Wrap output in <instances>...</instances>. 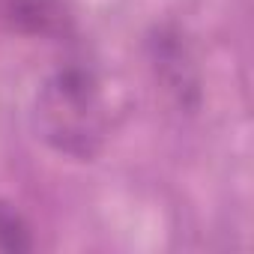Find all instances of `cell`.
<instances>
[{
    "label": "cell",
    "mask_w": 254,
    "mask_h": 254,
    "mask_svg": "<svg viewBox=\"0 0 254 254\" xmlns=\"http://www.w3.org/2000/svg\"><path fill=\"white\" fill-rule=\"evenodd\" d=\"M0 27L27 39H66L75 18L66 0H0Z\"/></svg>",
    "instance_id": "obj_3"
},
{
    "label": "cell",
    "mask_w": 254,
    "mask_h": 254,
    "mask_svg": "<svg viewBox=\"0 0 254 254\" xmlns=\"http://www.w3.org/2000/svg\"><path fill=\"white\" fill-rule=\"evenodd\" d=\"M33 248H36V236H33L30 218L15 203L0 200V251L21 254V251H33Z\"/></svg>",
    "instance_id": "obj_4"
},
{
    "label": "cell",
    "mask_w": 254,
    "mask_h": 254,
    "mask_svg": "<svg viewBox=\"0 0 254 254\" xmlns=\"http://www.w3.org/2000/svg\"><path fill=\"white\" fill-rule=\"evenodd\" d=\"M36 138L63 159L93 162L108 141V105L102 81L87 63L57 66L33 99Z\"/></svg>",
    "instance_id": "obj_1"
},
{
    "label": "cell",
    "mask_w": 254,
    "mask_h": 254,
    "mask_svg": "<svg viewBox=\"0 0 254 254\" xmlns=\"http://www.w3.org/2000/svg\"><path fill=\"white\" fill-rule=\"evenodd\" d=\"M147 69L165 99L186 114H194L203 102V75L197 66V54L186 30L174 21L153 24L144 39Z\"/></svg>",
    "instance_id": "obj_2"
}]
</instances>
